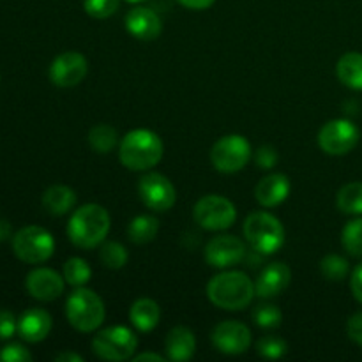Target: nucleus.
Returning <instances> with one entry per match:
<instances>
[{
    "instance_id": "1",
    "label": "nucleus",
    "mask_w": 362,
    "mask_h": 362,
    "mask_svg": "<svg viewBox=\"0 0 362 362\" xmlns=\"http://www.w3.org/2000/svg\"><path fill=\"white\" fill-rule=\"evenodd\" d=\"M112 228V218L103 205L85 204L74 209L67 223V237L80 250L101 246Z\"/></svg>"
},
{
    "instance_id": "2",
    "label": "nucleus",
    "mask_w": 362,
    "mask_h": 362,
    "mask_svg": "<svg viewBox=\"0 0 362 362\" xmlns=\"http://www.w3.org/2000/svg\"><path fill=\"white\" fill-rule=\"evenodd\" d=\"M207 299L219 310H246L257 296L255 283L246 272L223 271L207 283Z\"/></svg>"
},
{
    "instance_id": "3",
    "label": "nucleus",
    "mask_w": 362,
    "mask_h": 362,
    "mask_svg": "<svg viewBox=\"0 0 362 362\" xmlns=\"http://www.w3.org/2000/svg\"><path fill=\"white\" fill-rule=\"evenodd\" d=\"M165 145L151 129H133L119 141V159L131 172H148L163 159Z\"/></svg>"
},
{
    "instance_id": "4",
    "label": "nucleus",
    "mask_w": 362,
    "mask_h": 362,
    "mask_svg": "<svg viewBox=\"0 0 362 362\" xmlns=\"http://www.w3.org/2000/svg\"><path fill=\"white\" fill-rule=\"evenodd\" d=\"M106 308L101 297L85 286H78L66 300V318L76 331L94 332L101 327Z\"/></svg>"
},
{
    "instance_id": "5",
    "label": "nucleus",
    "mask_w": 362,
    "mask_h": 362,
    "mask_svg": "<svg viewBox=\"0 0 362 362\" xmlns=\"http://www.w3.org/2000/svg\"><path fill=\"white\" fill-rule=\"evenodd\" d=\"M243 230L247 244L260 255H274L285 244V226L276 216L265 211L247 216Z\"/></svg>"
},
{
    "instance_id": "6",
    "label": "nucleus",
    "mask_w": 362,
    "mask_h": 362,
    "mask_svg": "<svg viewBox=\"0 0 362 362\" xmlns=\"http://www.w3.org/2000/svg\"><path fill=\"white\" fill-rule=\"evenodd\" d=\"M13 253L25 264H42L55 253V239L42 226H25L13 235Z\"/></svg>"
},
{
    "instance_id": "7",
    "label": "nucleus",
    "mask_w": 362,
    "mask_h": 362,
    "mask_svg": "<svg viewBox=\"0 0 362 362\" xmlns=\"http://www.w3.org/2000/svg\"><path fill=\"white\" fill-rule=\"evenodd\" d=\"M138 349V336L124 325L103 329L92 338V352L103 361L120 362L134 357Z\"/></svg>"
},
{
    "instance_id": "8",
    "label": "nucleus",
    "mask_w": 362,
    "mask_h": 362,
    "mask_svg": "<svg viewBox=\"0 0 362 362\" xmlns=\"http://www.w3.org/2000/svg\"><path fill=\"white\" fill-rule=\"evenodd\" d=\"M253 158L250 141L240 134H226L211 148V163L218 172L237 173Z\"/></svg>"
},
{
    "instance_id": "9",
    "label": "nucleus",
    "mask_w": 362,
    "mask_h": 362,
    "mask_svg": "<svg viewBox=\"0 0 362 362\" xmlns=\"http://www.w3.org/2000/svg\"><path fill=\"white\" fill-rule=\"evenodd\" d=\"M193 218L198 226L209 232H223L230 228L237 219V209L228 198L219 194H207L197 202Z\"/></svg>"
},
{
    "instance_id": "10",
    "label": "nucleus",
    "mask_w": 362,
    "mask_h": 362,
    "mask_svg": "<svg viewBox=\"0 0 362 362\" xmlns=\"http://www.w3.org/2000/svg\"><path fill=\"white\" fill-rule=\"evenodd\" d=\"M361 131L352 120L332 119L318 131V147L329 156H345L359 144Z\"/></svg>"
},
{
    "instance_id": "11",
    "label": "nucleus",
    "mask_w": 362,
    "mask_h": 362,
    "mask_svg": "<svg viewBox=\"0 0 362 362\" xmlns=\"http://www.w3.org/2000/svg\"><path fill=\"white\" fill-rule=\"evenodd\" d=\"M138 197L151 211L166 212L175 205L177 191L168 177L158 172H148L138 180Z\"/></svg>"
},
{
    "instance_id": "12",
    "label": "nucleus",
    "mask_w": 362,
    "mask_h": 362,
    "mask_svg": "<svg viewBox=\"0 0 362 362\" xmlns=\"http://www.w3.org/2000/svg\"><path fill=\"white\" fill-rule=\"evenodd\" d=\"M212 345L225 356H240L251 349V331L247 325L237 320L219 322L211 334Z\"/></svg>"
},
{
    "instance_id": "13",
    "label": "nucleus",
    "mask_w": 362,
    "mask_h": 362,
    "mask_svg": "<svg viewBox=\"0 0 362 362\" xmlns=\"http://www.w3.org/2000/svg\"><path fill=\"white\" fill-rule=\"evenodd\" d=\"M88 73V62L83 53L64 52L55 57L49 66L48 76L53 85L60 88H71L80 85Z\"/></svg>"
},
{
    "instance_id": "14",
    "label": "nucleus",
    "mask_w": 362,
    "mask_h": 362,
    "mask_svg": "<svg viewBox=\"0 0 362 362\" xmlns=\"http://www.w3.org/2000/svg\"><path fill=\"white\" fill-rule=\"evenodd\" d=\"M204 255L205 262L211 267L230 269L246 258V244L239 237L223 233V235H216L209 240Z\"/></svg>"
},
{
    "instance_id": "15",
    "label": "nucleus",
    "mask_w": 362,
    "mask_h": 362,
    "mask_svg": "<svg viewBox=\"0 0 362 362\" xmlns=\"http://www.w3.org/2000/svg\"><path fill=\"white\" fill-rule=\"evenodd\" d=\"M28 296L41 303H52L59 299L66 290V279L59 272L48 267H37L30 271L25 279Z\"/></svg>"
},
{
    "instance_id": "16",
    "label": "nucleus",
    "mask_w": 362,
    "mask_h": 362,
    "mask_svg": "<svg viewBox=\"0 0 362 362\" xmlns=\"http://www.w3.org/2000/svg\"><path fill=\"white\" fill-rule=\"evenodd\" d=\"M290 283H292V269L283 262H272L262 269L255 283V290L260 299H274L288 288Z\"/></svg>"
},
{
    "instance_id": "17",
    "label": "nucleus",
    "mask_w": 362,
    "mask_h": 362,
    "mask_svg": "<svg viewBox=\"0 0 362 362\" xmlns=\"http://www.w3.org/2000/svg\"><path fill=\"white\" fill-rule=\"evenodd\" d=\"M126 28L133 37L140 41H154L161 35L163 21L151 7L136 6L126 14Z\"/></svg>"
},
{
    "instance_id": "18",
    "label": "nucleus",
    "mask_w": 362,
    "mask_h": 362,
    "mask_svg": "<svg viewBox=\"0 0 362 362\" xmlns=\"http://www.w3.org/2000/svg\"><path fill=\"white\" fill-rule=\"evenodd\" d=\"M53 327L52 315L42 308H30L18 318V336L27 343H41Z\"/></svg>"
},
{
    "instance_id": "19",
    "label": "nucleus",
    "mask_w": 362,
    "mask_h": 362,
    "mask_svg": "<svg viewBox=\"0 0 362 362\" xmlns=\"http://www.w3.org/2000/svg\"><path fill=\"white\" fill-rule=\"evenodd\" d=\"M292 184L285 173H271V175L260 179L255 187V198L262 207H278L288 198Z\"/></svg>"
},
{
    "instance_id": "20",
    "label": "nucleus",
    "mask_w": 362,
    "mask_h": 362,
    "mask_svg": "<svg viewBox=\"0 0 362 362\" xmlns=\"http://www.w3.org/2000/svg\"><path fill=\"white\" fill-rule=\"evenodd\" d=\"M165 350L166 357L177 362H186L193 359L194 352H197V338H194L193 331L186 325H177L168 332L165 339Z\"/></svg>"
},
{
    "instance_id": "21",
    "label": "nucleus",
    "mask_w": 362,
    "mask_h": 362,
    "mask_svg": "<svg viewBox=\"0 0 362 362\" xmlns=\"http://www.w3.org/2000/svg\"><path fill=\"white\" fill-rule=\"evenodd\" d=\"M129 320L138 332H151L161 320V310L156 300L148 297L136 299L129 308Z\"/></svg>"
},
{
    "instance_id": "22",
    "label": "nucleus",
    "mask_w": 362,
    "mask_h": 362,
    "mask_svg": "<svg viewBox=\"0 0 362 362\" xmlns=\"http://www.w3.org/2000/svg\"><path fill=\"white\" fill-rule=\"evenodd\" d=\"M76 193L69 186H64V184L49 186L42 194V207L52 216L69 214L76 207Z\"/></svg>"
},
{
    "instance_id": "23",
    "label": "nucleus",
    "mask_w": 362,
    "mask_h": 362,
    "mask_svg": "<svg viewBox=\"0 0 362 362\" xmlns=\"http://www.w3.org/2000/svg\"><path fill=\"white\" fill-rule=\"evenodd\" d=\"M336 76L345 87L352 90H362V53H345L336 64Z\"/></svg>"
},
{
    "instance_id": "24",
    "label": "nucleus",
    "mask_w": 362,
    "mask_h": 362,
    "mask_svg": "<svg viewBox=\"0 0 362 362\" xmlns=\"http://www.w3.org/2000/svg\"><path fill=\"white\" fill-rule=\"evenodd\" d=\"M159 221L151 214L134 216L131 223L127 225V237L133 244H148L158 237Z\"/></svg>"
},
{
    "instance_id": "25",
    "label": "nucleus",
    "mask_w": 362,
    "mask_h": 362,
    "mask_svg": "<svg viewBox=\"0 0 362 362\" xmlns=\"http://www.w3.org/2000/svg\"><path fill=\"white\" fill-rule=\"evenodd\" d=\"M119 144V133L108 124H98L88 131V145L98 154H108Z\"/></svg>"
},
{
    "instance_id": "26",
    "label": "nucleus",
    "mask_w": 362,
    "mask_h": 362,
    "mask_svg": "<svg viewBox=\"0 0 362 362\" xmlns=\"http://www.w3.org/2000/svg\"><path fill=\"white\" fill-rule=\"evenodd\" d=\"M336 207L349 216L362 214V182H349L338 191Z\"/></svg>"
},
{
    "instance_id": "27",
    "label": "nucleus",
    "mask_w": 362,
    "mask_h": 362,
    "mask_svg": "<svg viewBox=\"0 0 362 362\" xmlns=\"http://www.w3.org/2000/svg\"><path fill=\"white\" fill-rule=\"evenodd\" d=\"M99 260H101L103 267L110 269V271H119V269L126 267L129 253L117 240H105L99 246Z\"/></svg>"
},
{
    "instance_id": "28",
    "label": "nucleus",
    "mask_w": 362,
    "mask_h": 362,
    "mask_svg": "<svg viewBox=\"0 0 362 362\" xmlns=\"http://www.w3.org/2000/svg\"><path fill=\"white\" fill-rule=\"evenodd\" d=\"M64 279H66L67 285L74 286H85L92 278V269L90 265L87 264V260L80 257H71L69 260L64 264Z\"/></svg>"
},
{
    "instance_id": "29",
    "label": "nucleus",
    "mask_w": 362,
    "mask_h": 362,
    "mask_svg": "<svg viewBox=\"0 0 362 362\" xmlns=\"http://www.w3.org/2000/svg\"><path fill=\"white\" fill-rule=\"evenodd\" d=\"M341 244L349 255L362 258V218H356L345 225L341 232Z\"/></svg>"
},
{
    "instance_id": "30",
    "label": "nucleus",
    "mask_w": 362,
    "mask_h": 362,
    "mask_svg": "<svg viewBox=\"0 0 362 362\" xmlns=\"http://www.w3.org/2000/svg\"><path fill=\"white\" fill-rule=\"evenodd\" d=\"M320 272L329 281H343L350 272V264L339 255H327L320 260Z\"/></svg>"
},
{
    "instance_id": "31",
    "label": "nucleus",
    "mask_w": 362,
    "mask_h": 362,
    "mask_svg": "<svg viewBox=\"0 0 362 362\" xmlns=\"http://www.w3.org/2000/svg\"><path fill=\"white\" fill-rule=\"evenodd\" d=\"M253 320L262 329H276L281 325L283 313L276 304H258L253 310Z\"/></svg>"
},
{
    "instance_id": "32",
    "label": "nucleus",
    "mask_w": 362,
    "mask_h": 362,
    "mask_svg": "<svg viewBox=\"0 0 362 362\" xmlns=\"http://www.w3.org/2000/svg\"><path fill=\"white\" fill-rule=\"evenodd\" d=\"M257 352L260 354L264 359H281L288 352V345L279 336H264L260 341L257 343Z\"/></svg>"
},
{
    "instance_id": "33",
    "label": "nucleus",
    "mask_w": 362,
    "mask_h": 362,
    "mask_svg": "<svg viewBox=\"0 0 362 362\" xmlns=\"http://www.w3.org/2000/svg\"><path fill=\"white\" fill-rule=\"evenodd\" d=\"M120 0H83L85 13L95 20H106L119 11Z\"/></svg>"
},
{
    "instance_id": "34",
    "label": "nucleus",
    "mask_w": 362,
    "mask_h": 362,
    "mask_svg": "<svg viewBox=\"0 0 362 362\" xmlns=\"http://www.w3.org/2000/svg\"><path fill=\"white\" fill-rule=\"evenodd\" d=\"M34 357L21 343H9L0 349V362H30Z\"/></svg>"
},
{
    "instance_id": "35",
    "label": "nucleus",
    "mask_w": 362,
    "mask_h": 362,
    "mask_svg": "<svg viewBox=\"0 0 362 362\" xmlns=\"http://www.w3.org/2000/svg\"><path fill=\"white\" fill-rule=\"evenodd\" d=\"M278 159V151H276L272 145H262V147L255 152V161H257V165L264 170L274 168Z\"/></svg>"
},
{
    "instance_id": "36",
    "label": "nucleus",
    "mask_w": 362,
    "mask_h": 362,
    "mask_svg": "<svg viewBox=\"0 0 362 362\" xmlns=\"http://www.w3.org/2000/svg\"><path fill=\"white\" fill-rule=\"evenodd\" d=\"M18 334V318L11 311L0 310V339H11Z\"/></svg>"
},
{
    "instance_id": "37",
    "label": "nucleus",
    "mask_w": 362,
    "mask_h": 362,
    "mask_svg": "<svg viewBox=\"0 0 362 362\" xmlns=\"http://www.w3.org/2000/svg\"><path fill=\"white\" fill-rule=\"evenodd\" d=\"M346 334H349V338L354 343L362 346V311L349 318V322H346Z\"/></svg>"
},
{
    "instance_id": "38",
    "label": "nucleus",
    "mask_w": 362,
    "mask_h": 362,
    "mask_svg": "<svg viewBox=\"0 0 362 362\" xmlns=\"http://www.w3.org/2000/svg\"><path fill=\"white\" fill-rule=\"evenodd\" d=\"M350 288H352L354 297L357 303L362 304V262L352 271V278H350Z\"/></svg>"
},
{
    "instance_id": "39",
    "label": "nucleus",
    "mask_w": 362,
    "mask_h": 362,
    "mask_svg": "<svg viewBox=\"0 0 362 362\" xmlns=\"http://www.w3.org/2000/svg\"><path fill=\"white\" fill-rule=\"evenodd\" d=\"M180 6L187 7V9H193V11H204L209 9L216 0H177Z\"/></svg>"
},
{
    "instance_id": "40",
    "label": "nucleus",
    "mask_w": 362,
    "mask_h": 362,
    "mask_svg": "<svg viewBox=\"0 0 362 362\" xmlns=\"http://www.w3.org/2000/svg\"><path fill=\"white\" fill-rule=\"evenodd\" d=\"M13 226H11V223L7 221V219L0 218V243H4V240L7 239H13Z\"/></svg>"
},
{
    "instance_id": "41",
    "label": "nucleus",
    "mask_w": 362,
    "mask_h": 362,
    "mask_svg": "<svg viewBox=\"0 0 362 362\" xmlns=\"http://www.w3.org/2000/svg\"><path fill=\"white\" fill-rule=\"evenodd\" d=\"M134 362H163L165 361V357L159 356V354H154V352H144V354H138V356L133 357Z\"/></svg>"
},
{
    "instance_id": "42",
    "label": "nucleus",
    "mask_w": 362,
    "mask_h": 362,
    "mask_svg": "<svg viewBox=\"0 0 362 362\" xmlns=\"http://www.w3.org/2000/svg\"><path fill=\"white\" fill-rule=\"evenodd\" d=\"M57 362H83V357L80 354H74V352H62L59 356H55Z\"/></svg>"
},
{
    "instance_id": "43",
    "label": "nucleus",
    "mask_w": 362,
    "mask_h": 362,
    "mask_svg": "<svg viewBox=\"0 0 362 362\" xmlns=\"http://www.w3.org/2000/svg\"><path fill=\"white\" fill-rule=\"evenodd\" d=\"M126 2H129V4H141V2H145V0H126Z\"/></svg>"
}]
</instances>
